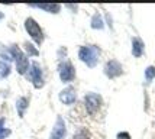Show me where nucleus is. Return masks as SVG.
I'll use <instances>...</instances> for the list:
<instances>
[{
  "instance_id": "f257e3e1",
  "label": "nucleus",
  "mask_w": 155,
  "mask_h": 139,
  "mask_svg": "<svg viewBox=\"0 0 155 139\" xmlns=\"http://www.w3.org/2000/svg\"><path fill=\"white\" fill-rule=\"evenodd\" d=\"M99 48L97 46H91V45H87V46H81L78 49V57L83 62H86L88 67H96L97 61H99Z\"/></svg>"
},
{
  "instance_id": "f03ea898",
  "label": "nucleus",
  "mask_w": 155,
  "mask_h": 139,
  "mask_svg": "<svg viewBox=\"0 0 155 139\" xmlns=\"http://www.w3.org/2000/svg\"><path fill=\"white\" fill-rule=\"evenodd\" d=\"M103 106V99H101L99 94H96V93H88L87 96H86V99H84V107H86V110L90 116H93L96 113L99 112Z\"/></svg>"
},
{
  "instance_id": "7ed1b4c3",
  "label": "nucleus",
  "mask_w": 155,
  "mask_h": 139,
  "mask_svg": "<svg viewBox=\"0 0 155 139\" xmlns=\"http://www.w3.org/2000/svg\"><path fill=\"white\" fill-rule=\"evenodd\" d=\"M25 29H26V32L31 35V38L36 42V44H41L42 41H44V32H42V29L41 26L38 25V22L32 18H28L25 20Z\"/></svg>"
},
{
  "instance_id": "20e7f679",
  "label": "nucleus",
  "mask_w": 155,
  "mask_h": 139,
  "mask_svg": "<svg viewBox=\"0 0 155 139\" xmlns=\"http://www.w3.org/2000/svg\"><path fill=\"white\" fill-rule=\"evenodd\" d=\"M10 52H12L15 61H16V68H18L19 74H25L28 70V67H29V61H28L26 55L22 52L18 46H12Z\"/></svg>"
},
{
  "instance_id": "39448f33",
  "label": "nucleus",
  "mask_w": 155,
  "mask_h": 139,
  "mask_svg": "<svg viewBox=\"0 0 155 139\" xmlns=\"http://www.w3.org/2000/svg\"><path fill=\"white\" fill-rule=\"evenodd\" d=\"M58 71H60V78L62 83H70L73 81L75 77V70L74 65L70 61H64L58 65Z\"/></svg>"
},
{
  "instance_id": "423d86ee",
  "label": "nucleus",
  "mask_w": 155,
  "mask_h": 139,
  "mask_svg": "<svg viewBox=\"0 0 155 139\" xmlns=\"http://www.w3.org/2000/svg\"><path fill=\"white\" fill-rule=\"evenodd\" d=\"M104 73H106V75H107L109 78L119 77V75L123 73L120 62H117L116 60H110L107 64H106V67H104Z\"/></svg>"
},
{
  "instance_id": "0eeeda50",
  "label": "nucleus",
  "mask_w": 155,
  "mask_h": 139,
  "mask_svg": "<svg viewBox=\"0 0 155 139\" xmlns=\"http://www.w3.org/2000/svg\"><path fill=\"white\" fill-rule=\"evenodd\" d=\"M31 80L36 88H41L44 86V77H42V70L38 65V62H32L31 65Z\"/></svg>"
},
{
  "instance_id": "6e6552de",
  "label": "nucleus",
  "mask_w": 155,
  "mask_h": 139,
  "mask_svg": "<svg viewBox=\"0 0 155 139\" xmlns=\"http://www.w3.org/2000/svg\"><path fill=\"white\" fill-rule=\"evenodd\" d=\"M65 132H67V129H65V125H64V120H62V117H58L57 122H55L54 129L51 132L49 139H64Z\"/></svg>"
},
{
  "instance_id": "1a4fd4ad",
  "label": "nucleus",
  "mask_w": 155,
  "mask_h": 139,
  "mask_svg": "<svg viewBox=\"0 0 155 139\" xmlns=\"http://www.w3.org/2000/svg\"><path fill=\"white\" fill-rule=\"evenodd\" d=\"M60 100L64 103V104H73L75 100H77L75 90L73 88V87H67V88H64V90L60 93Z\"/></svg>"
},
{
  "instance_id": "9d476101",
  "label": "nucleus",
  "mask_w": 155,
  "mask_h": 139,
  "mask_svg": "<svg viewBox=\"0 0 155 139\" xmlns=\"http://www.w3.org/2000/svg\"><path fill=\"white\" fill-rule=\"evenodd\" d=\"M132 54H134V57H141L143 54V42L139 38L132 39Z\"/></svg>"
},
{
  "instance_id": "9b49d317",
  "label": "nucleus",
  "mask_w": 155,
  "mask_h": 139,
  "mask_svg": "<svg viewBox=\"0 0 155 139\" xmlns=\"http://www.w3.org/2000/svg\"><path fill=\"white\" fill-rule=\"evenodd\" d=\"M34 7H39L42 10H48L51 13H58L60 12V5H32Z\"/></svg>"
},
{
  "instance_id": "f8f14e48",
  "label": "nucleus",
  "mask_w": 155,
  "mask_h": 139,
  "mask_svg": "<svg viewBox=\"0 0 155 139\" xmlns=\"http://www.w3.org/2000/svg\"><path fill=\"white\" fill-rule=\"evenodd\" d=\"M73 139H91V135H90V132H88L86 127H80V129L74 133Z\"/></svg>"
},
{
  "instance_id": "ddd939ff",
  "label": "nucleus",
  "mask_w": 155,
  "mask_h": 139,
  "mask_svg": "<svg viewBox=\"0 0 155 139\" xmlns=\"http://www.w3.org/2000/svg\"><path fill=\"white\" fill-rule=\"evenodd\" d=\"M91 26L94 29H101L103 28V20H101L100 15H94L93 19H91Z\"/></svg>"
},
{
  "instance_id": "4468645a",
  "label": "nucleus",
  "mask_w": 155,
  "mask_h": 139,
  "mask_svg": "<svg viewBox=\"0 0 155 139\" xmlns=\"http://www.w3.org/2000/svg\"><path fill=\"white\" fill-rule=\"evenodd\" d=\"M145 77H147V80L148 81H151V80L155 77V67H148L147 68V71H145Z\"/></svg>"
},
{
  "instance_id": "2eb2a0df",
  "label": "nucleus",
  "mask_w": 155,
  "mask_h": 139,
  "mask_svg": "<svg viewBox=\"0 0 155 139\" xmlns=\"http://www.w3.org/2000/svg\"><path fill=\"white\" fill-rule=\"evenodd\" d=\"M25 49L28 51V54H29V55H38V49H35L34 45H32V44H29V42H26V44H25Z\"/></svg>"
},
{
  "instance_id": "dca6fc26",
  "label": "nucleus",
  "mask_w": 155,
  "mask_h": 139,
  "mask_svg": "<svg viewBox=\"0 0 155 139\" xmlns=\"http://www.w3.org/2000/svg\"><path fill=\"white\" fill-rule=\"evenodd\" d=\"M26 103H28L26 99H20L19 101H18V109H19V114H20V116L23 114V113H22V107L25 109V107H26Z\"/></svg>"
},
{
  "instance_id": "f3484780",
  "label": "nucleus",
  "mask_w": 155,
  "mask_h": 139,
  "mask_svg": "<svg viewBox=\"0 0 155 139\" xmlns=\"http://www.w3.org/2000/svg\"><path fill=\"white\" fill-rule=\"evenodd\" d=\"M7 135H10V131H7V129H0V139H5Z\"/></svg>"
},
{
  "instance_id": "a211bd4d",
  "label": "nucleus",
  "mask_w": 155,
  "mask_h": 139,
  "mask_svg": "<svg viewBox=\"0 0 155 139\" xmlns=\"http://www.w3.org/2000/svg\"><path fill=\"white\" fill-rule=\"evenodd\" d=\"M117 138L119 139H130V136H129L128 133H119V135H117Z\"/></svg>"
},
{
  "instance_id": "6ab92c4d",
  "label": "nucleus",
  "mask_w": 155,
  "mask_h": 139,
  "mask_svg": "<svg viewBox=\"0 0 155 139\" xmlns=\"http://www.w3.org/2000/svg\"><path fill=\"white\" fill-rule=\"evenodd\" d=\"M2 126H3V120H0V129H2Z\"/></svg>"
},
{
  "instance_id": "aec40b11",
  "label": "nucleus",
  "mask_w": 155,
  "mask_h": 139,
  "mask_svg": "<svg viewBox=\"0 0 155 139\" xmlns=\"http://www.w3.org/2000/svg\"><path fill=\"white\" fill-rule=\"evenodd\" d=\"M2 18H3V13H0V19H2Z\"/></svg>"
}]
</instances>
